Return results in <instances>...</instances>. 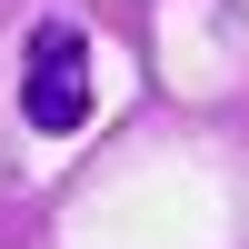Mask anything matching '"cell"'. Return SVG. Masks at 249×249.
Instances as JSON below:
<instances>
[{"label":"cell","mask_w":249,"mask_h":249,"mask_svg":"<svg viewBox=\"0 0 249 249\" xmlns=\"http://www.w3.org/2000/svg\"><path fill=\"white\" fill-rule=\"evenodd\" d=\"M20 110H30V130H50V140H70L80 120H90V30H70V20H40L30 30Z\"/></svg>","instance_id":"obj_1"}]
</instances>
